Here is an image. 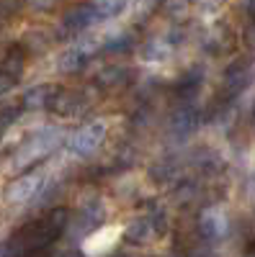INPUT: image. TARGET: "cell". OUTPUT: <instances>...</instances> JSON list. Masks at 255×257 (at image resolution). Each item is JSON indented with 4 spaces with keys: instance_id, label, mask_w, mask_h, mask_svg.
Segmentation results:
<instances>
[{
    "instance_id": "cell-20",
    "label": "cell",
    "mask_w": 255,
    "mask_h": 257,
    "mask_svg": "<svg viewBox=\"0 0 255 257\" xmlns=\"http://www.w3.org/2000/svg\"><path fill=\"white\" fill-rule=\"evenodd\" d=\"M214 3H217V0H214Z\"/></svg>"
},
{
    "instance_id": "cell-10",
    "label": "cell",
    "mask_w": 255,
    "mask_h": 257,
    "mask_svg": "<svg viewBox=\"0 0 255 257\" xmlns=\"http://www.w3.org/2000/svg\"><path fill=\"white\" fill-rule=\"evenodd\" d=\"M167 54H170V44L162 39H150L142 49V59H147V62H162Z\"/></svg>"
},
{
    "instance_id": "cell-12",
    "label": "cell",
    "mask_w": 255,
    "mask_h": 257,
    "mask_svg": "<svg viewBox=\"0 0 255 257\" xmlns=\"http://www.w3.org/2000/svg\"><path fill=\"white\" fill-rule=\"evenodd\" d=\"M54 105H57V111L67 113V116H75V113L82 108V100H80L75 93H65V95H59V98L54 100Z\"/></svg>"
},
{
    "instance_id": "cell-13",
    "label": "cell",
    "mask_w": 255,
    "mask_h": 257,
    "mask_svg": "<svg viewBox=\"0 0 255 257\" xmlns=\"http://www.w3.org/2000/svg\"><path fill=\"white\" fill-rule=\"evenodd\" d=\"M126 6V0H93V11L98 16H114Z\"/></svg>"
},
{
    "instance_id": "cell-9",
    "label": "cell",
    "mask_w": 255,
    "mask_h": 257,
    "mask_svg": "<svg viewBox=\"0 0 255 257\" xmlns=\"http://www.w3.org/2000/svg\"><path fill=\"white\" fill-rule=\"evenodd\" d=\"M49 93H52V88H47V85H36V88H31V90L24 93V105H26V108H31V111L44 108V105L49 103V98H52Z\"/></svg>"
},
{
    "instance_id": "cell-19",
    "label": "cell",
    "mask_w": 255,
    "mask_h": 257,
    "mask_svg": "<svg viewBox=\"0 0 255 257\" xmlns=\"http://www.w3.org/2000/svg\"><path fill=\"white\" fill-rule=\"evenodd\" d=\"M245 257H255V252H247V254H245Z\"/></svg>"
},
{
    "instance_id": "cell-3",
    "label": "cell",
    "mask_w": 255,
    "mask_h": 257,
    "mask_svg": "<svg viewBox=\"0 0 255 257\" xmlns=\"http://www.w3.org/2000/svg\"><path fill=\"white\" fill-rule=\"evenodd\" d=\"M49 175H47V170H34V173H26V175H21L16 178L8 190H6V201L13 203V206H21V203H29L31 198H36L41 188L47 185Z\"/></svg>"
},
{
    "instance_id": "cell-14",
    "label": "cell",
    "mask_w": 255,
    "mask_h": 257,
    "mask_svg": "<svg viewBox=\"0 0 255 257\" xmlns=\"http://www.w3.org/2000/svg\"><path fill=\"white\" fill-rule=\"evenodd\" d=\"M188 8H191V0H165V11H167V16H173V18L188 16Z\"/></svg>"
},
{
    "instance_id": "cell-6",
    "label": "cell",
    "mask_w": 255,
    "mask_h": 257,
    "mask_svg": "<svg viewBox=\"0 0 255 257\" xmlns=\"http://www.w3.org/2000/svg\"><path fill=\"white\" fill-rule=\"evenodd\" d=\"M252 82V64L250 62H237L232 64L224 75V90L229 95H240L247 85Z\"/></svg>"
},
{
    "instance_id": "cell-17",
    "label": "cell",
    "mask_w": 255,
    "mask_h": 257,
    "mask_svg": "<svg viewBox=\"0 0 255 257\" xmlns=\"http://www.w3.org/2000/svg\"><path fill=\"white\" fill-rule=\"evenodd\" d=\"M11 90V82L3 77V75H0V95H3V93H8Z\"/></svg>"
},
{
    "instance_id": "cell-1",
    "label": "cell",
    "mask_w": 255,
    "mask_h": 257,
    "mask_svg": "<svg viewBox=\"0 0 255 257\" xmlns=\"http://www.w3.org/2000/svg\"><path fill=\"white\" fill-rule=\"evenodd\" d=\"M62 139H65V132H62L59 126H41V128H36V132L18 147V152L13 155V167L16 170L29 167L31 162H36L44 155L54 152Z\"/></svg>"
},
{
    "instance_id": "cell-5",
    "label": "cell",
    "mask_w": 255,
    "mask_h": 257,
    "mask_svg": "<svg viewBox=\"0 0 255 257\" xmlns=\"http://www.w3.org/2000/svg\"><path fill=\"white\" fill-rule=\"evenodd\" d=\"M199 226H201V234L211 242H219L227 237V229H229V219L224 208L219 206H209L201 211V219H199Z\"/></svg>"
},
{
    "instance_id": "cell-18",
    "label": "cell",
    "mask_w": 255,
    "mask_h": 257,
    "mask_svg": "<svg viewBox=\"0 0 255 257\" xmlns=\"http://www.w3.org/2000/svg\"><path fill=\"white\" fill-rule=\"evenodd\" d=\"M247 8H250V13L255 16V0H250V6H247Z\"/></svg>"
},
{
    "instance_id": "cell-2",
    "label": "cell",
    "mask_w": 255,
    "mask_h": 257,
    "mask_svg": "<svg viewBox=\"0 0 255 257\" xmlns=\"http://www.w3.org/2000/svg\"><path fill=\"white\" fill-rule=\"evenodd\" d=\"M106 134H109V123H106L103 118H93L85 126H80L77 132L70 137L67 147H70V152L75 157H88V155H93L96 149L103 144Z\"/></svg>"
},
{
    "instance_id": "cell-8",
    "label": "cell",
    "mask_w": 255,
    "mask_h": 257,
    "mask_svg": "<svg viewBox=\"0 0 255 257\" xmlns=\"http://www.w3.org/2000/svg\"><path fill=\"white\" fill-rule=\"evenodd\" d=\"M196 123H199V116L191 111V108H181V111L173 113V118H170V128H173V134L181 137V139L194 132Z\"/></svg>"
},
{
    "instance_id": "cell-15",
    "label": "cell",
    "mask_w": 255,
    "mask_h": 257,
    "mask_svg": "<svg viewBox=\"0 0 255 257\" xmlns=\"http://www.w3.org/2000/svg\"><path fill=\"white\" fill-rule=\"evenodd\" d=\"M26 3H29V8H31V11L41 13V11L54 8V6H57V0H26Z\"/></svg>"
},
{
    "instance_id": "cell-11",
    "label": "cell",
    "mask_w": 255,
    "mask_h": 257,
    "mask_svg": "<svg viewBox=\"0 0 255 257\" xmlns=\"http://www.w3.org/2000/svg\"><path fill=\"white\" fill-rule=\"evenodd\" d=\"M80 62H82V52H80L77 47H72V49L62 52V54L57 57V70H59V72H72V70L80 67Z\"/></svg>"
},
{
    "instance_id": "cell-4",
    "label": "cell",
    "mask_w": 255,
    "mask_h": 257,
    "mask_svg": "<svg viewBox=\"0 0 255 257\" xmlns=\"http://www.w3.org/2000/svg\"><path fill=\"white\" fill-rule=\"evenodd\" d=\"M121 234H124V226H119V224H109V226H101V229L91 231L82 239V254L85 257H106L119 244Z\"/></svg>"
},
{
    "instance_id": "cell-7",
    "label": "cell",
    "mask_w": 255,
    "mask_h": 257,
    "mask_svg": "<svg viewBox=\"0 0 255 257\" xmlns=\"http://www.w3.org/2000/svg\"><path fill=\"white\" fill-rule=\"evenodd\" d=\"M124 231H126V237L134 239V242H150L157 234V226H155V221L150 216H134Z\"/></svg>"
},
{
    "instance_id": "cell-16",
    "label": "cell",
    "mask_w": 255,
    "mask_h": 257,
    "mask_svg": "<svg viewBox=\"0 0 255 257\" xmlns=\"http://www.w3.org/2000/svg\"><path fill=\"white\" fill-rule=\"evenodd\" d=\"M245 39H247V44H250V47L255 49V24H252V26L247 29V34H245Z\"/></svg>"
}]
</instances>
